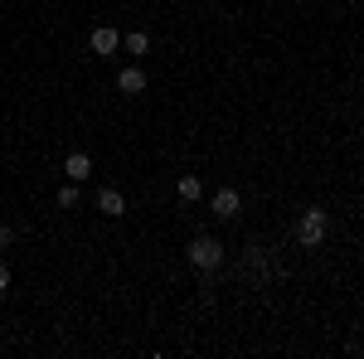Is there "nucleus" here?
<instances>
[{
    "mask_svg": "<svg viewBox=\"0 0 364 359\" xmlns=\"http://www.w3.org/2000/svg\"><path fill=\"white\" fill-rule=\"evenodd\" d=\"M10 291V272H5V262H0V296Z\"/></svg>",
    "mask_w": 364,
    "mask_h": 359,
    "instance_id": "f8f14e48",
    "label": "nucleus"
},
{
    "mask_svg": "<svg viewBox=\"0 0 364 359\" xmlns=\"http://www.w3.org/2000/svg\"><path fill=\"white\" fill-rule=\"evenodd\" d=\"M117 92L141 97V92H146V68H122V73H117Z\"/></svg>",
    "mask_w": 364,
    "mask_h": 359,
    "instance_id": "20e7f679",
    "label": "nucleus"
},
{
    "mask_svg": "<svg viewBox=\"0 0 364 359\" xmlns=\"http://www.w3.org/2000/svg\"><path fill=\"white\" fill-rule=\"evenodd\" d=\"M122 49H127V54H132V58L151 54V34H141V29H132V34H127V39H122Z\"/></svg>",
    "mask_w": 364,
    "mask_h": 359,
    "instance_id": "6e6552de",
    "label": "nucleus"
},
{
    "mask_svg": "<svg viewBox=\"0 0 364 359\" xmlns=\"http://www.w3.org/2000/svg\"><path fill=\"white\" fill-rule=\"evenodd\" d=\"M238 209H243L238 190H219L214 194V214H219V219H238Z\"/></svg>",
    "mask_w": 364,
    "mask_h": 359,
    "instance_id": "423d86ee",
    "label": "nucleus"
},
{
    "mask_svg": "<svg viewBox=\"0 0 364 359\" xmlns=\"http://www.w3.org/2000/svg\"><path fill=\"white\" fill-rule=\"evenodd\" d=\"M63 175H68V180H73V185H83L87 175H92V161H87L83 151H73V156H68V161H63Z\"/></svg>",
    "mask_w": 364,
    "mask_h": 359,
    "instance_id": "0eeeda50",
    "label": "nucleus"
},
{
    "mask_svg": "<svg viewBox=\"0 0 364 359\" xmlns=\"http://www.w3.org/2000/svg\"><path fill=\"white\" fill-rule=\"evenodd\" d=\"M58 209H78V190H73V185L58 190Z\"/></svg>",
    "mask_w": 364,
    "mask_h": 359,
    "instance_id": "9d476101",
    "label": "nucleus"
},
{
    "mask_svg": "<svg viewBox=\"0 0 364 359\" xmlns=\"http://www.w3.org/2000/svg\"><path fill=\"white\" fill-rule=\"evenodd\" d=\"M175 190H180V199H199L204 185H199V175H180V185H175Z\"/></svg>",
    "mask_w": 364,
    "mask_h": 359,
    "instance_id": "1a4fd4ad",
    "label": "nucleus"
},
{
    "mask_svg": "<svg viewBox=\"0 0 364 359\" xmlns=\"http://www.w3.org/2000/svg\"><path fill=\"white\" fill-rule=\"evenodd\" d=\"M97 209H102L107 219H122V214H127V199H122V190H112V185H107V190H97Z\"/></svg>",
    "mask_w": 364,
    "mask_h": 359,
    "instance_id": "39448f33",
    "label": "nucleus"
},
{
    "mask_svg": "<svg viewBox=\"0 0 364 359\" xmlns=\"http://www.w3.org/2000/svg\"><path fill=\"white\" fill-rule=\"evenodd\" d=\"M190 267L195 272H219L224 267V243L209 238V233H199L195 243H190Z\"/></svg>",
    "mask_w": 364,
    "mask_h": 359,
    "instance_id": "f257e3e1",
    "label": "nucleus"
},
{
    "mask_svg": "<svg viewBox=\"0 0 364 359\" xmlns=\"http://www.w3.org/2000/svg\"><path fill=\"white\" fill-rule=\"evenodd\" d=\"M117 49H122V39H117V29H112V25H97V29H92V54L112 58Z\"/></svg>",
    "mask_w": 364,
    "mask_h": 359,
    "instance_id": "7ed1b4c3",
    "label": "nucleus"
},
{
    "mask_svg": "<svg viewBox=\"0 0 364 359\" xmlns=\"http://www.w3.org/2000/svg\"><path fill=\"white\" fill-rule=\"evenodd\" d=\"M326 228H331V214L326 209H306L301 223H296V243L301 248H321L326 243Z\"/></svg>",
    "mask_w": 364,
    "mask_h": 359,
    "instance_id": "f03ea898",
    "label": "nucleus"
},
{
    "mask_svg": "<svg viewBox=\"0 0 364 359\" xmlns=\"http://www.w3.org/2000/svg\"><path fill=\"white\" fill-rule=\"evenodd\" d=\"M10 243H15V228H10V223H0V248H10Z\"/></svg>",
    "mask_w": 364,
    "mask_h": 359,
    "instance_id": "9b49d317",
    "label": "nucleus"
}]
</instances>
